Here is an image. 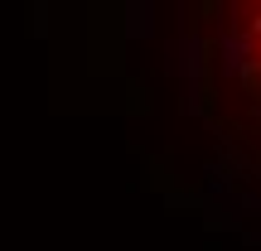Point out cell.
<instances>
[{
	"mask_svg": "<svg viewBox=\"0 0 261 251\" xmlns=\"http://www.w3.org/2000/svg\"><path fill=\"white\" fill-rule=\"evenodd\" d=\"M218 53L242 106L261 121V0H218Z\"/></svg>",
	"mask_w": 261,
	"mask_h": 251,
	"instance_id": "1",
	"label": "cell"
}]
</instances>
